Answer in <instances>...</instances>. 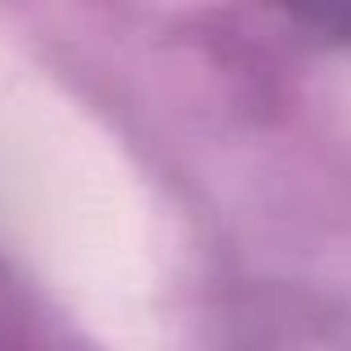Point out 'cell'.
<instances>
[{"label": "cell", "mask_w": 351, "mask_h": 351, "mask_svg": "<svg viewBox=\"0 0 351 351\" xmlns=\"http://www.w3.org/2000/svg\"><path fill=\"white\" fill-rule=\"evenodd\" d=\"M0 227L116 347H147L160 263L143 187L67 98L5 58Z\"/></svg>", "instance_id": "6da1fadb"}]
</instances>
